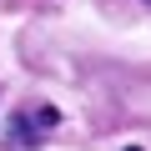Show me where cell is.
<instances>
[{"mask_svg": "<svg viewBox=\"0 0 151 151\" xmlns=\"http://www.w3.org/2000/svg\"><path fill=\"white\" fill-rule=\"evenodd\" d=\"M60 126V111L55 106H35V111H20L15 121H10V146H20V151H35L50 131Z\"/></svg>", "mask_w": 151, "mask_h": 151, "instance_id": "obj_1", "label": "cell"}, {"mask_svg": "<svg viewBox=\"0 0 151 151\" xmlns=\"http://www.w3.org/2000/svg\"><path fill=\"white\" fill-rule=\"evenodd\" d=\"M131 151H141V146H131Z\"/></svg>", "mask_w": 151, "mask_h": 151, "instance_id": "obj_2", "label": "cell"}]
</instances>
